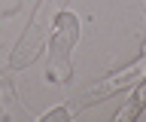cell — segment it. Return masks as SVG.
<instances>
[{
  "label": "cell",
  "mask_w": 146,
  "mask_h": 122,
  "mask_svg": "<svg viewBox=\"0 0 146 122\" xmlns=\"http://www.w3.org/2000/svg\"><path fill=\"white\" fill-rule=\"evenodd\" d=\"M64 3H67V0H36L25 34H21V40L15 43L12 55H9V67H12V70H21V67L34 64L36 58H40L43 46L49 43V28L55 25L58 12L64 9Z\"/></svg>",
  "instance_id": "1"
},
{
  "label": "cell",
  "mask_w": 146,
  "mask_h": 122,
  "mask_svg": "<svg viewBox=\"0 0 146 122\" xmlns=\"http://www.w3.org/2000/svg\"><path fill=\"white\" fill-rule=\"evenodd\" d=\"M79 40V19L73 12H58L49 37V79L67 83L73 73V46Z\"/></svg>",
  "instance_id": "2"
},
{
  "label": "cell",
  "mask_w": 146,
  "mask_h": 122,
  "mask_svg": "<svg viewBox=\"0 0 146 122\" xmlns=\"http://www.w3.org/2000/svg\"><path fill=\"white\" fill-rule=\"evenodd\" d=\"M146 70V55L143 58H137L134 64H128V67H122V70H116L113 76H107V79H100L98 85H91L85 95H79L76 101H70L67 104V110L76 116L79 110H88V107H94V104H100V101H107V98H113V95H119L122 89H128V85L134 83L137 76Z\"/></svg>",
  "instance_id": "3"
},
{
  "label": "cell",
  "mask_w": 146,
  "mask_h": 122,
  "mask_svg": "<svg viewBox=\"0 0 146 122\" xmlns=\"http://www.w3.org/2000/svg\"><path fill=\"white\" fill-rule=\"evenodd\" d=\"M143 110H146V79L134 89V95L128 98V104L116 113V119H119V122H131V119H137Z\"/></svg>",
  "instance_id": "4"
},
{
  "label": "cell",
  "mask_w": 146,
  "mask_h": 122,
  "mask_svg": "<svg viewBox=\"0 0 146 122\" xmlns=\"http://www.w3.org/2000/svg\"><path fill=\"white\" fill-rule=\"evenodd\" d=\"M73 113L67 110V107H58V110H49V113H43L40 116V122H58V119H70Z\"/></svg>",
  "instance_id": "5"
}]
</instances>
